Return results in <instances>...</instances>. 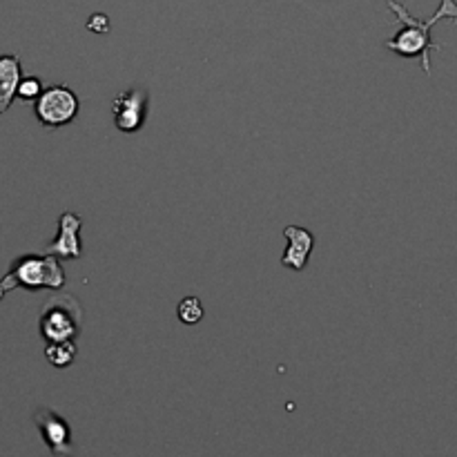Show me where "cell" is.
I'll return each instance as SVG.
<instances>
[{
	"instance_id": "obj_1",
	"label": "cell",
	"mask_w": 457,
	"mask_h": 457,
	"mask_svg": "<svg viewBox=\"0 0 457 457\" xmlns=\"http://www.w3.org/2000/svg\"><path fill=\"white\" fill-rule=\"evenodd\" d=\"M386 3H388L397 23H402V29L384 43L386 50H390L397 56H404V59H421V68L430 77V52L439 50L437 43H433V38H430V29L444 19L455 20L457 3L455 0H442L437 12L430 19H415L397 0H386Z\"/></svg>"
},
{
	"instance_id": "obj_2",
	"label": "cell",
	"mask_w": 457,
	"mask_h": 457,
	"mask_svg": "<svg viewBox=\"0 0 457 457\" xmlns=\"http://www.w3.org/2000/svg\"><path fill=\"white\" fill-rule=\"evenodd\" d=\"M63 265L59 264L54 255H23L12 261V268L5 277L0 279V299L14 288H25V290H61L65 286Z\"/></svg>"
},
{
	"instance_id": "obj_3",
	"label": "cell",
	"mask_w": 457,
	"mask_h": 457,
	"mask_svg": "<svg viewBox=\"0 0 457 457\" xmlns=\"http://www.w3.org/2000/svg\"><path fill=\"white\" fill-rule=\"evenodd\" d=\"M83 326V310L74 295H56L47 301L38 314V331L43 339L65 341L77 339Z\"/></svg>"
},
{
	"instance_id": "obj_4",
	"label": "cell",
	"mask_w": 457,
	"mask_h": 457,
	"mask_svg": "<svg viewBox=\"0 0 457 457\" xmlns=\"http://www.w3.org/2000/svg\"><path fill=\"white\" fill-rule=\"evenodd\" d=\"M34 114L43 127H63L78 114V96L68 86H50L34 103Z\"/></svg>"
},
{
	"instance_id": "obj_5",
	"label": "cell",
	"mask_w": 457,
	"mask_h": 457,
	"mask_svg": "<svg viewBox=\"0 0 457 457\" xmlns=\"http://www.w3.org/2000/svg\"><path fill=\"white\" fill-rule=\"evenodd\" d=\"M114 126L123 135H135L143 127L145 117H148V92L143 87H130L121 92L112 103Z\"/></svg>"
},
{
	"instance_id": "obj_6",
	"label": "cell",
	"mask_w": 457,
	"mask_h": 457,
	"mask_svg": "<svg viewBox=\"0 0 457 457\" xmlns=\"http://www.w3.org/2000/svg\"><path fill=\"white\" fill-rule=\"evenodd\" d=\"M34 421L41 433L43 442L50 448L54 457H72L74 455V444H72V428L69 421L63 420L56 411L52 408H38L34 412Z\"/></svg>"
},
{
	"instance_id": "obj_7",
	"label": "cell",
	"mask_w": 457,
	"mask_h": 457,
	"mask_svg": "<svg viewBox=\"0 0 457 457\" xmlns=\"http://www.w3.org/2000/svg\"><path fill=\"white\" fill-rule=\"evenodd\" d=\"M83 219L77 212H63L59 216V237L45 248V255L65 257V259H81L83 248L78 233H81Z\"/></svg>"
},
{
	"instance_id": "obj_8",
	"label": "cell",
	"mask_w": 457,
	"mask_h": 457,
	"mask_svg": "<svg viewBox=\"0 0 457 457\" xmlns=\"http://www.w3.org/2000/svg\"><path fill=\"white\" fill-rule=\"evenodd\" d=\"M283 237H286L288 246L286 252L282 255V265L299 273L308 264V257L314 246V237L306 228H299V225H288L283 230Z\"/></svg>"
},
{
	"instance_id": "obj_9",
	"label": "cell",
	"mask_w": 457,
	"mask_h": 457,
	"mask_svg": "<svg viewBox=\"0 0 457 457\" xmlns=\"http://www.w3.org/2000/svg\"><path fill=\"white\" fill-rule=\"evenodd\" d=\"M20 78H23V68H20L19 56H0V117L14 103Z\"/></svg>"
},
{
	"instance_id": "obj_10",
	"label": "cell",
	"mask_w": 457,
	"mask_h": 457,
	"mask_svg": "<svg viewBox=\"0 0 457 457\" xmlns=\"http://www.w3.org/2000/svg\"><path fill=\"white\" fill-rule=\"evenodd\" d=\"M45 357L54 368H68L77 359V341H50L45 348Z\"/></svg>"
},
{
	"instance_id": "obj_11",
	"label": "cell",
	"mask_w": 457,
	"mask_h": 457,
	"mask_svg": "<svg viewBox=\"0 0 457 457\" xmlns=\"http://www.w3.org/2000/svg\"><path fill=\"white\" fill-rule=\"evenodd\" d=\"M176 314H179L181 322L188 323V326L199 323L203 317L201 301H199L197 297H185V299H181V304L176 306Z\"/></svg>"
},
{
	"instance_id": "obj_12",
	"label": "cell",
	"mask_w": 457,
	"mask_h": 457,
	"mask_svg": "<svg viewBox=\"0 0 457 457\" xmlns=\"http://www.w3.org/2000/svg\"><path fill=\"white\" fill-rule=\"evenodd\" d=\"M43 92V83L38 77H28V78H20L19 83V90H16V96L20 101H37Z\"/></svg>"
}]
</instances>
